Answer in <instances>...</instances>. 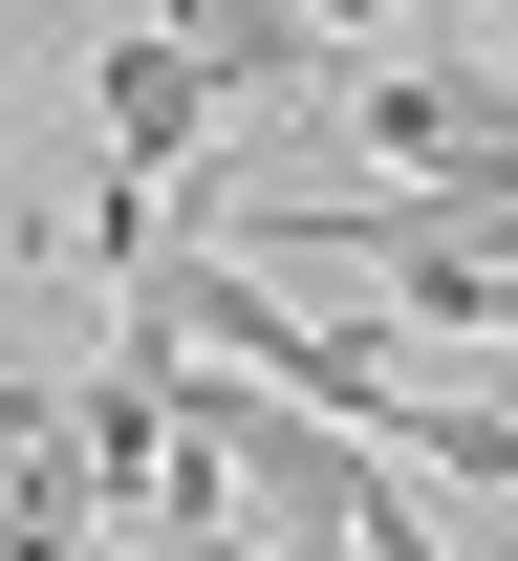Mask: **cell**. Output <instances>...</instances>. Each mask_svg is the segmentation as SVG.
Wrapping results in <instances>:
<instances>
[{"mask_svg": "<svg viewBox=\"0 0 518 561\" xmlns=\"http://www.w3.org/2000/svg\"><path fill=\"white\" fill-rule=\"evenodd\" d=\"M87 108H108V173H151V195L217 151V66H195L151 0H108V44H87Z\"/></svg>", "mask_w": 518, "mask_h": 561, "instance_id": "1", "label": "cell"}, {"mask_svg": "<svg viewBox=\"0 0 518 561\" xmlns=\"http://www.w3.org/2000/svg\"><path fill=\"white\" fill-rule=\"evenodd\" d=\"M151 22H173V44L217 66V108H302V87L346 66V44H324L302 0H151Z\"/></svg>", "mask_w": 518, "mask_h": 561, "instance_id": "2", "label": "cell"}, {"mask_svg": "<svg viewBox=\"0 0 518 561\" xmlns=\"http://www.w3.org/2000/svg\"><path fill=\"white\" fill-rule=\"evenodd\" d=\"M368 454H411V476H475V496H518V411H433V389H389V411H368Z\"/></svg>", "mask_w": 518, "mask_h": 561, "instance_id": "3", "label": "cell"}, {"mask_svg": "<svg viewBox=\"0 0 518 561\" xmlns=\"http://www.w3.org/2000/svg\"><path fill=\"white\" fill-rule=\"evenodd\" d=\"M151 561H302V540H260V518H173Z\"/></svg>", "mask_w": 518, "mask_h": 561, "instance_id": "4", "label": "cell"}, {"mask_svg": "<svg viewBox=\"0 0 518 561\" xmlns=\"http://www.w3.org/2000/svg\"><path fill=\"white\" fill-rule=\"evenodd\" d=\"M302 22H324V44H389V22H433V0H302Z\"/></svg>", "mask_w": 518, "mask_h": 561, "instance_id": "5", "label": "cell"}]
</instances>
